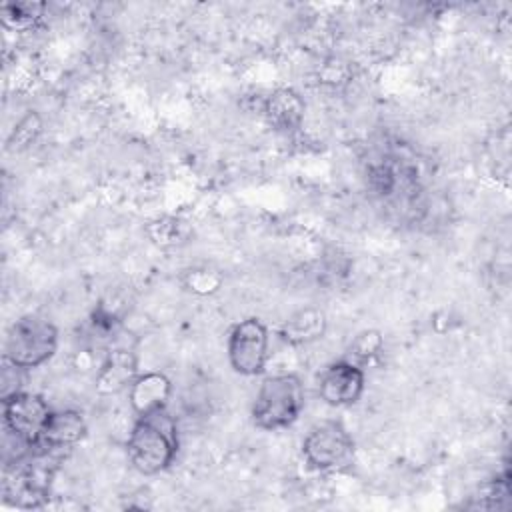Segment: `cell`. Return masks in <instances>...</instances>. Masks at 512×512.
<instances>
[{"mask_svg":"<svg viewBox=\"0 0 512 512\" xmlns=\"http://www.w3.org/2000/svg\"><path fill=\"white\" fill-rule=\"evenodd\" d=\"M66 452L34 446L24 456L4 462L2 498L6 504L32 510L42 508L52 492L54 476L66 460Z\"/></svg>","mask_w":512,"mask_h":512,"instance_id":"6da1fadb","label":"cell"},{"mask_svg":"<svg viewBox=\"0 0 512 512\" xmlns=\"http://www.w3.org/2000/svg\"><path fill=\"white\" fill-rule=\"evenodd\" d=\"M178 452V426L166 408L136 416L126 440L130 464L146 476L166 470Z\"/></svg>","mask_w":512,"mask_h":512,"instance_id":"7a4b0ae2","label":"cell"},{"mask_svg":"<svg viewBox=\"0 0 512 512\" xmlns=\"http://www.w3.org/2000/svg\"><path fill=\"white\" fill-rule=\"evenodd\" d=\"M304 400V384L296 374L268 376L254 396L252 422L262 430L288 428L302 414Z\"/></svg>","mask_w":512,"mask_h":512,"instance_id":"3957f363","label":"cell"},{"mask_svg":"<svg viewBox=\"0 0 512 512\" xmlns=\"http://www.w3.org/2000/svg\"><path fill=\"white\" fill-rule=\"evenodd\" d=\"M58 348V328L44 316L26 314L6 332L4 360L22 368H38L48 362Z\"/></svg>","mask_w":512,"mask_h":512,"instance_id":"277c9868","label":"cell"},{"mask_svg":"<svg viewBox=\"0 0 512 512\" xmlns=\"http://www.w3.org/2000/svg\"><path fill=\"white\" fill-rule=\"evenodd\" d=\"M302 456L314 470H340L354 458V440L340 420H322L308 430L302 442Z\"/></svg>","mask_w":512,"mask_h":512,"instance_id":"5b68a950","label":"cell"},{"mask_svg":"<svg viewBox=\"0 0 512 512\" xmlns=\"http://www.w3.org/2000/svg\"><path fill=\"white\" fill-rule=\"evenodd\" d=\"M228 362L240 376H258L268 362V328L256 316L236 322L226 342Z\"/></svg>","mask_w":512,"mask_h":512,"instance_id":"8992f818","label":"cell"},{"mask_svg":"<svg viewBox=\"0 0 512 512\" xmlns=\"http://www.w3.org/2000/svg\"><path fill=\"white\" fill-rule=\"evenodd\" d=\"M2 406L6 434L14 436L28 448H34L40 442L54 412L48 402L38 394L20 390L2 398Z\"/></svg>","mask_w":512,"mask_h":512,"instance_id":"52a82bcc","label":"cell"},{"mask_svg":"<svg viewBox=\"0 0 512 512\" xmlns=\"http://www.w3.org/2000/svg\"><path fill=\"white\" fill-rule=\"evenodd\" d=\"M366 388L364 368L352 360H336L324 368L318 380V394L328 406H350L360 400Z\"/></svg>","mask_w":512,"mask_h":512,"instance_id":"ba28073f","label":"cell"},{"mask_svg":"<svg viewBox=\"0 0 512 512\" xmlns=\"http://www.w3.org/2000/svg\"><path fill=\"white\" fill-rule=\"evenodd\" d=\"M138 376L136 354L128 346H112L96 374V392L102 396H112L130 388Z\"/></svg>","mask_w":512,"mask_h":512,"instance_id":"9c48e42d","label":"cell"},{"mask_svg":"<svg viewBox=\"0 0 512 512\" xmlns=\"http://www.w3.org/2000/svg\"><path fill=\"white\" fill-rule=\"evenodd\" d=\"M172 382L162 372H144L134 378L128 388V400L136 416H144L168 406Z\"/></svg>","mask_w":512,"mask_h":512,"instance_id":"30bf717a","label":"cell"},{"mask_svg":"<svg viewBox=\"0 0 512 512\" xmlns=\"http://www.w3.org/2000/svg\"><path fill=\"white\" fill-rule=\"evenodd\" d=\"M86 432H88V424L82 412L72 408L58 410V412H52V418L36 446H46V448L70 454V450L84 440Z\"/></svg>","mask_w":512,"mask_h":512,"instance_id":"8fae6325","label":"cell"},{"mask_svg":"<svg viewBox=\"0 0 512 512\" xmlns=\"http://www.w3.org/2000/svg\"><path fill=\"white\" fill-rule=\"evenodd\" d=\"M304 100L302 96L292 90V88H278L274 90L262 106L266 122L276 130V132H294L300 128L304 120Z\"/></svg>","mask_w":512,"mask_h":512,"instance_id":"7c38bea8","label":"cell"},{"mask_svg":"<svg viewBox=\"0 0 512 512\" xmlns=\"http://www.w3.org/2000/svg\"><path fill=\"white\" fill-rule=\"evenodd\" d=\"M328 328V318L324 310L316 306H306L290 314L280 326V338L290 346H306L324 336Z\"/></svg>","mask_w":512,"mask_h":512,"instance_id":"4fadbf2b","label":"cell"},{"mask_svg":"<svg viewBox=\"0 0 512 512\" xmlns=\"http://www.w3.org/2000/svg\"><path fill=\"white\" fill-rule=\"evenodd\" d=\"M44 4L40 2H8L2 6V22L10 30H28L42 18Z\"/></svg>","mask_w":512,"mask_h":512,"instance_id":"5bb4252c","label":"cell"},{"mask_svg":"<svg viewBox=\"0 0 512 512\" xmlns=\"http://www.w3.org/2000/svg\"><path fill=\"white\" fill-rule=\"evenodd\" d=\"M384 350V336L380 330L376 328H368V330H362L354 336V340L350 342V348H348V354H350V360L364 366L372 360H376Z\"/></svg>","mask_w":512,"mask_h":512,"instance_id":"9a60e30c","label":"cell"},{"mask_svg":"<svg viewBox=\"0 0 512 512\" xmlns=\"http://www.w3.org/2000/svg\"><path fill=\"white\" fill-rule=\"evenodd\" d=\"M224 282V276L208 266H198V268H190L184 272V286L186 290L198 294V296H208L220 290Z\"/></svg>","mask_w":512,"mask_h":512,"instance_id":"2e32d148","label":"cell"},{"mask_svg":"<svg viewBox=\"0 0 512 512\" xmlns=\"http://www.w3.org/2000/svg\"><path fill=\"white\" fill-rule=\"evenodd\" d=\"M150 238L160 246H174L178 242H184L186 238V226L176 218H162L150 224L148 228Z\"/></svg>","mask_w":512,"mask_h":512,"instance_id":"e0dca14e","label":"cell"},{"mask_svg":"<svg viewBox=\"0 0 512 512\" xmlns=\"http://www.w3.org/2000/svg\"><path fill=\"white\" fill-rule=\"evenodd\" d=\"M40 128H42V122L38 118V114L34 112H28L16 126H14V132L8 140V148H26L30 146L36 136L40 134Z\"/></svg>","mask_w":512,"mask_h":512,"instance_id":"ac0fdd59","label":"cell"}]
</instances>
